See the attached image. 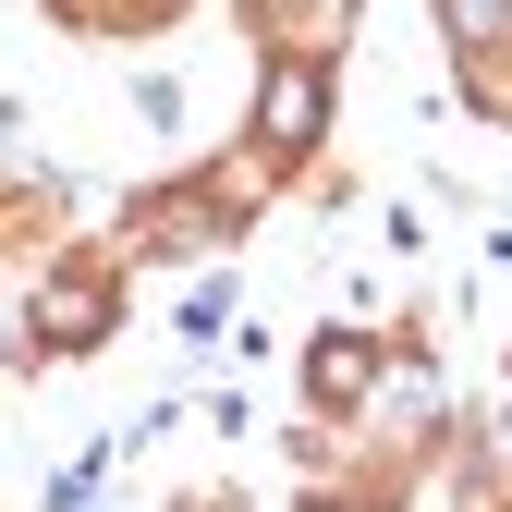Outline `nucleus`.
Here are the masks:
<instances>
[{
  "mask_svg": "<svg viewBox=\"0 0 512 512\" xmlns=\"http://www.w3.org/2000/svg\"><path fill=\"white\" fill-rule=\"evenodd\" d=\"M305 378H317V403H354V391H366V342H317Z\"/></svg>",
  "mask_w": 512,
  "mask_h": 512,
  "instance_id": "obj_2",
  "label": "nucleus"
},
{
  "mask_svg": "<svg viewBox=\"0 0 512 512\" xmlns=\"http://www.w3.org/2000/svg\"><path fill=\"white\" fill-rule=\"evenodd\" d=\"M98 305H110V293H98V281L74 269V281H61V293H49V317H61V342H86V330H98Z\"/></svg>",
  "mask_w": 512,
  "mask_h": 512,
  "instance_id": "obj_3",
  "label": "nucleus"
},
{
  "mask_svg": "<svg viewBox=\"0 0 512 512\" xmlns=\"http://www.w3.org/2000/svg\"><path fill=\"white\" fill-rule=\"evenodd\" d=\"M305 122H317V74L281 61V74H269V147H305Z\"/></svg>",
  "mask_w": 512,
  "mask_h": 512,
  "instance_id": "obj_1",
  "label": "nucleus"
}]
</instances>
